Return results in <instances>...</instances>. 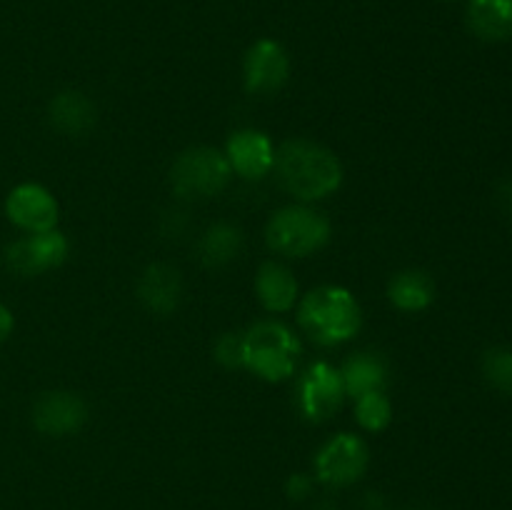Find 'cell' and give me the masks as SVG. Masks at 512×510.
Masks as SVG:
<instances>
[{"mask_svg":"<svg viewBox=\"0 0 512 510\" xmlns=\"http://www.w3.org/2000/svg\"><path fill=\"white\" fill-rule=\"evenodd\" d=\"M275 175L298 203H318L340 190L345 178L338 155L308 138L285 140L275 148Z\"/></svg>","mask_w":512,"mask_h":510,"instance_id":"1","label":"cell"},{"mask_svg":"<svg viewBox=\"0 0 512 510\" xmlns=\"http://www.w3.org/2000/svg\"><path fill=\"white\" fill-rule=\"evenodd\" d=\"M298 325L313 343L330 348L360 333L363 310L343 285H318L298 300Z\"/></svg>","mask_w":512,"mask_h":510,"instance_id":"2","label":"cell"},{"mask_svg":"<svg viewBox=\"0 0 512 510\" xmlns=\"http://www.w3.org/2000/svg\"><path fill=\"white\" fill-rule=\"evenodd\" d=\"M243 335V368L265 383H283L295 373L300 343L280 320H258Z\"/></svg>","mask_w":512,"mask_h":510,"instance_id":"3","label":"cell"},{"mask_svg":"<svg viewBox=\"0 0 512 510\" xmlns=\"http://www.w3.org/2000/svg\"><path fill=\"white\" fill-rule=\"evenodd\" d=\"M330 220L305 203H293L270 215L265 225V243L285 258H308L330 243Z\"/></svg>","mask_w":512,"mask_h":510,"instance_id":"4","label":"cell"},{"mask_svg":"<svg viewBox=\"0 0 512 510\" xmlns=\"http://www.w3.org/2000/svg\"><path fill=\"white\" fill-rule=\"evenodd\" d=\"M233 170L223 150L193 145L170 165V188L183 200H208L228 188Z\"/></svg>","mask_w":512,"mask_h":510,"instance_id":"5","label":"cell"},{"mask_svg":"<svg viewBox=\"0 0 512 510\" xmlns=\"http://www.w3.org/2000/svg\"><path fill=\"white\" fill-rule=\"evenodd\" d=\"M368 465V443L353 433H338L315 453V480L328 488H348L368 473Z\"/></svg>","mask_w":512,"mask_h":510,"instance_id":"6","label":"cell"},{"mask_svg":"<svg viewBox=\"0 0 512 510\" xmlns=\"http://www.w3.org/2000/svg\"><path fill=\"white\" fill-rule=\"evenodd\" d=\"M68 253V238L58 228H53L45 233H25L23 238L13 240L5 248L3 258L8 270L23 275V278H33V275L60 268L68 260Z\"/></svg>","mask_w":512,"mask_h":510,"instance_id":"7","label":"cell"},{"mask_svg":"<svg viewBox=\"0 0 512 510\" xmlns=\"http://www.w3.org/2000/svg\"><path fill=\"white\" fill-rule=\"evenodd\" d=\"M343 375L330 363H313L298 383V410L310 423H325L343 408Z\"/></svg>","mask_w":512,"mask_h":510,"instance_id":"8","label":"cell"},{"mask_svg":"<svg viewBox=\"0 0 512 510\" xmlns=\"http://www.w3.org/2000/svg\"><path fill=\"white\" fill-rule=\"evenodd\" d=\"M5 215L23 233H45L58 228L60 205L40 183H20L5 198Z\"/></svg>","mask_w":512,"mask_h":510,"instance_id":"9","label":"cell"},{"mask_svg":"<svg viewBox=\"0 0 512 510\" xmlns=\"http://www.w3.org/2000/svg\"><path fill=\"white\" fill-rule=\"evenodd\" d=\"M290 78L288 50L273 38L255 40L243 60L245 90L253 95H273Z\"/></svg>","mask_w":512,"mask_h":510,"instance_id":"10","label":"cell"},{"mask_svg":"<svg viewBox=\"0 0 512 510\" xmlns=\"http://www.w3.org/2000/svg\"><path fill=\"white\" fill-rule=\"evenodd\" d=\"M88 423V405L73 390H45L33 403V425L48 438H68Z\"/></svg>","mask_w":512,"mask_h":510,"instance_id":"11","label":"cell"},{"mask_svg":"<svg viewBox=\"0 0 512 510\" xmlns=\"http://www.w3.org/2000/svg\"><path fill=\"white\" fill-rule=\"evenodd\" d=\"M223 153L233 175H240L243 180H263L275 168V145L263 130H235L225 143Z\"/></svg>","mask_w":512,"mask_h":510,"instance_id":"12","label":"cell"},{"mask_svg":"<svg viewBox=\"0 0 512 510\" xmlns=\"http://www.w3.org/2000/svg\"><path fill=\"white\" fill-rule=\"evenodd\" d=\"M138 300L145 310L153 315H173L180 308L185 295L183 275L178 268L168 263H150L140 273L138 285H135Z\"/></svg>","mask_w":512,"mask_h":510,"instance_id":"13","label":"cell"},{"mask_svg":"<svg viewBox=\"0 0 512 510\" xmlns=\"http://www.w3.org/2000/svg\"><path fill=\"white\" fill-rule=\"evenodd\" d=\"M48 120L58 133L68 138H83L98 123V108L80 90H60L48 103Z\"/></svg>","mask_w":512,"mask_h":510,"instance_id":"14","label":"cell"},{"mask_svg":"<svg viewBox=\"0 0 512 510\" xmlns=\"http://www.w3.org/2000/svg\"><path fill=\"white\" fill-rule=\"evenodd\" d=\"M255 295L268 313H290L300 300V285L288 265L265 260L255 275Z\"/></svg>","mask_w":512,"mask_h":510,"instance_id":"15","label":"cell"},{"mask_svg":"<svg viewBox=\"0 0 512 510\" xmlns=\"http://www.w3.org/2000/svg\"><path fill=\"white\" fill-rule=\"evenodd\" d=\"M388 300L400 313H423L435 300V283L425 270L408 268L388 280Z\"/></svg>","mask_w":512,"mask_h":510,"instance_id":"16","label":"cell"},{"mask_svg":"<svg viewBox=\"0 0 512 510\" xmlns=\"http://www.w3.org/2000/svg\"><path fill=\"white\" fill-rule=\"evenodd\" d=\"M340 375H343L345 395L355 400L365 393L385 390V383H388V363H385L383 355L363 350V353H355L345 360V365L340 368Z\"/></svg>","mask_w":512,"mask_h":510,"instance_id":"17","label":"cell"},{"mask_svg":"<svg viewBox=\"0 0 512 510\" xmlns=\"http://www.w3.org/2000/svg\"><path fill=\"white\" fill-rule=\"evenodd\" d=\"M468 28L488 43L508 40L512 35V0H470Z\"/></svg>","mask_w":512,"mask_h":510,"instance_id":"18","label":"cell"},{"mask_svg":"<svg viewBox=\"0 0 512 510\" xmlns=\"http://www.w3.org/2000/svg\"><path fill=\"white\" fill-rule=\"evenodd\" d=\"M243 250V230L233 223H213L198 240V258L205 268L218 270L233 263Z\"/></svg>","mask_w":512,"mask_h":510,"instance_id":"19","label":"cell"},{"mask_svg":"<svg viewBox=\"0 0 512 510\" xmlns=\"http://www.w3.org/2000/svg\"><path fill=\"white\" fill-rule=\"evenodd\" d=\"M355 420L368 433H383L393 423V403L385 395V390H375V393L355 398Z\"/></svg>","mask_w":512,"mask_h":510,"instance_id":"20","label":"cell"},{"mask_svg":"<svg viewBox=\"0 0 512 510\" xmlns=\"http://www.w3.org/2000/svg\"><path fill=\"white\" fill-rule=\"evenodd\" d=\"M483 375L495 390L512 393V348H490L483 355Z\"/></svg>","mask_w":512,"mask_h":510,"instance_id":"21","label":"cell"},{"mask_svg":"<svg viewBox=\"0 0 512 510\" xmlns=\"http://www.w3.org/2000/svg\"><path fill=\"white\" fill-rule=\"evenodd\" d=\"M213 355L223 368L228 370L243 368V335L223 333L218 340H215Z\"/></svg>","mask_w":512,"mask_h":510,"instance_id":"22","label":"cell"},{"mask_svg":"<svg viewBox=\"0 0 512 510\" xmlns=\"http://www.w3.org/2000/svg\"><path fill=\"white\" fill-rule=\"evenodd\" d=\"M313 478L305 473H295L290 475L288 483H285V493H288L290 500H295V503H300V500L310 498V493H313Z\"/></svg>","mask_w":512,"mask_h":510,"instance_id":"23","label":"cell"},{"mask_svg":"<svg viewBox=\"0 0 512 510\" xmlns=\"http://www.w3.org/2000/svg\"><path fill=\"white\" fill-rule=\"evenodd\" d=\"M13 328H15L13 310H10L5 303H0V343H5V340L10 338Z\"/></svg>","mask_w":512,"mask_h":510,"instance_id":"24","label":"cell"},{"mask_svg":"<svg viewBox=\"0 0 512 510\" xmlns=\"http://www.w3.org/2000/svg\"><path fill=\"white\" fill-rule=\"evenodd\" d=\"M498 203L505 213L512 215V183H500L498 188Z\"/></svg>","mask_w":512,"mask_h":510,"instance_id":"25","label":"cell"},{"mask_svg":"<svg viewBox=\"0 0 512 510\" xmlns=\"http://www.w3.org/2000/svg\"><path fill=\"white\" fill-rule=\"evenodd\" d=\"M365 510H385L383 498L378 493H368L365 495Z\"/></svg>","mask_w":512,"mask_h":510,"instance_id":"26","label":"cell"},{"mask_svg":"<svg viewBox=\"0 0 512 510\" xmlns=\"http://www.w3.org/2000/svg\"><path fill=\"white\" fill-rule=\"evenodd\" d=\"M313 510H340V508H338V505H335V503H328V500H325V503L315 505Z\"/></svg>","mask_w":512,"mask_h":510,"instance_id":"27","label":"cell"},{"mask_svg":"<svg viewBox=\"0 0 512 510\" xmlns=\"http://www.w3.org/2000/svg\"><path fill=\"white\" fill-rule=\"evenodd\" d=\"M408 510H428V508H408Z\"/></svg>","mask_w":512,"mask_h":510,"instance_id":"28","label":"cell"}]
</instances>
